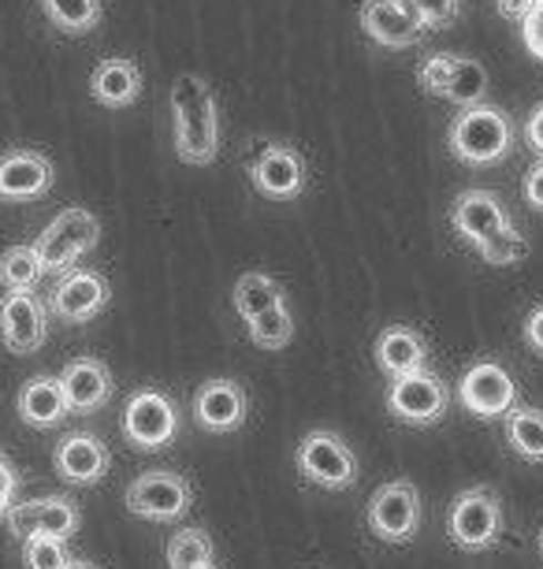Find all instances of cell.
<instances>
[{"label": "cell", "instance_id": "25", "mask_svg": "<svg viewBox=\"0 0 543 569\" xmlns=\"http://www.w3.org/2000/svg\"><path fill=\"white\" fill-rule=\"evenodd\" d=\"M506 443L517 458L532 461V466H543V410L536 406H514L506 417Z\"/></svg>", "mask_w": 543, "mask_h": 569}, {"label": "cell", "instance_id": "4", "mask_svg": "<svg viewBox=\"0 0 543 569\" xmlns=\"http://www.w3.org/2000/svg\"><path fill=\"white\" fill-rule=\"evenodd\" d=\"M499 532H503V507L495 491L484 485L465 488L446 510V536L457 551L481 555L499 543Z\"/></svg>", "mask_w": 543, "mask_h": 569}, {"label": "cell", "instance_id": "31", "mask_svg": "<svg viewBox=\"0 0 543 569\" xmlns=\"http://www.w3.org/2000/svg\"><path fill=\"white\" fill-rule=\"evenodd\" d=\"M68 562H71L68 540H57V536H30V540H23L27 569H63Z\"/></svg>", "mask_w": 543, "mask_h": 569}, {"label": "cell", "instance_id": "33", "mask_svg": "<svg viewBox=\"0 0 543 569\" xmlns=\"http://www.w3.org/2000/svg\"><path fill=\"white\" fill-rule=\"evenodd\" d=\"M406 8L421 23V30H446L454 27L457 12H462V0H406Z\"/></svg>", "mask_w": 543, "mask_h": 569}, {"label": "cell", "instance_id": "9", "mask_svg": "<svg viewBox=\"0 0 543 569\" xmlns=\"http://www.w3.org/2000/svg\"><path fill=\"white\" fill-rule=\"evenodd\" d=\"M123 436L134 450H164L179 436V410L164 391L142 388L123 406Z\"/></svg>", "mask_w": 543, "mask_h": 569}, {"label": "cell", "instance_id": "36", "mask_svg": "<svg viewBox=\"0 0 543 569\" xmlns=\"http://www.w3.org/2000/svg\"><path fill=\"white\" fill-rule=\"evenodd\" d=\"M521 198H525L529 209L543 212V157L525 171V176H521Z\"/></svg>", "mask_w": 543, "mask_h": 569}, {"label": "cell", "instance_id": "2", "mask_svg": "<svg viewBox=\"0 0 543 569\" xmlns=\"http://www.w3.org/2000/svg\"><path fill=\"white\" fill-rule=\"evenodd\" d=\"M446 149L470 168H492L514 149V120L487 101L457 109L451 127H446Z\"/></svg>", "mask_w": 543, "mask_h": 569}, {"label": "cell", "instance_id": "28", "mask_svg": "<svg viewBox=\"0 0 543 569\" xmlns=\"http://www.w3.org/2000/svg\"><path fill=\"white\" fill-rule=\"evenodd\" d=\"M41 276H46V268H41L34 246H8L4 257H0V287H4V295L30 291Z\"/></svg>", "mask_w": 543, "mask_h": 569}, {"label": "cell", "instance_id": "21", "mask_svg": "<svg viewBox=\"0 0 543 569\" xmlns=\"http://www.w3.org/2000/svg\"><path fill=\"white\" fill-rule=\"evenodd\" d=\"M372 358H376L380 372H388L395 380V376L429 369V339L410 325H391L372 342Z\"/></svg>", "mask_w": 543, "mask_h": 569}, {"label": "cell", "instance_id": "42", "mask_svg": "<svg viewBox=\"0 0 543 569\" xmlns=\"http://www.w3.org/2000/svg\"><path fill=\"white\" fill-rule=\"evenodd\" d=\"M194 569H220L217 562H205V566H194Z\"/></svg>", "mask_w": 543, "mask_h": 569}, {"label": "cell", "instance_id": "29", "mask_svg": "<svg viewBox=\"0 0 543 569\" xmlns=\"http://www.w3.org/2000/svg\"><path fill=\"white\" fill-rule=\"evenodd\" d=\"M247 331H250L253 347L283 350V347H291V339H294V317H291V309H286V302L272 306V309H264L261 317L247 320Z\"/></svg>", "mask_w": 543, "mask_h": 569}, {"label": "cell", "instance_id": "35", "mask_svg": "<svg viewBox=\"0 0 543 569\" xmlns=\"http://www.w3.org/2000/svg\"><path fill=\"white\" fill-rule=\"evenodd\" d=\"M521 41L536 60H543V0L529 8V16L521 19Z\"/></svg>", "mask_w": 543, "mask_h": 569}, {"label": "cell", "instance_id": "8", "mask_svg": "<svg viewBox=\"0 0 543 569\" xmlns=\"http://www.w3.org/2000/svg\"><path fill=\"white\" fill-rule=\"evenodd\" d=\"M369 532L383 543H410L421 532V491L413 480H388L372 491L365 510Z\"/></svg>", "mask_w": 543, "mask_h": 569}, {"label": "cell", "instance_id": "34", "mask_svg": "<svg viewBox=\"0 0 543 569\" xmlns=\"http://www.w3.org/2000/svg\"><path fill=\"white\" fill-rule=\"evenodd\" d=\"M451 68H454V57L451 52H435L418 68V82L424 93H432V98H443L446 93V82H451Z\"/></svg>", "mask_w": 543, "mask_h": 569}, {"label": "cell", "instance_id": "17", "mask_svg": "<svg viewBox=\"0 0 543 569\" xmlns=\"http://www.w3.org/2000/svg\"><path fill=\"white\" fill-rule=\"evenodd\" d=\"M506 223H510V212L495 190L473 187V190H465V194H457L451 206V228L470 246H476V250H481L487 239H495Z\"/></svg>", "mask_w": 543, "mask_h": 569}, {"label": "cell", "instance_id": "6", "mask_svg": "<svg viewBox=\"0 0 543 569\" xmlns=\"http://www.w3.org/2000/svg\"><path fill=\"white\" fill-rule=\"evenodd\" d=\"M127 510L142 521H157V525H172L183 521L190 507H194V488L183 472L172 469H149L142 477H134L127 485Z\"/></svg>", "mask_w": 543, "mask_h": 569}, {"label": "cell", "instance_id": "5", "mask_svg": "<svg viewBox=\"0 0 543 569\" xmlns=\"http://www.w3.org/2000/svg\"><path fill=\"white\" fill-rule=\"evenodd\" d=\"M294 466L309 485L324 491H346L358 480V455L343 436L328 432V428H313L309 436H302L294 450Z\"/></svg>", "mask_w": 543, "mask_h": 569}, {"label": "cell", "instance_id": "1", "mask_svg": "<svg viewBox=\"0 0 543 569\" xmlns=\"http://www.w3.org/2000/svg\"><path fill=\"white\" fill-rule=\"evenodd\" d=\"M175 153L190 168H205L220 153V104L201 74H179L172 82Z\"/></svg>", "mask_w": 543, "mask_h": 569}, {"label": "cell", "instance_id": "26", "mask_svg": "<svg viewBox=\"0 0 543 569\" xmlns=\"http://www.w3.org/2000/svg\"><path fill=\"white\" fill-rule=\"evenodd\" d=\"M38 4L60 34H74V38L98 30L101 16H104L101 0H38Z\"/></svg>", "mask_w": 543, "mask_h": 569}, {"label": "cell", "instance_id": "18", "mask_svg": "<svg viewBox=\"0 0 543 569\" xmlns=\"http://www.w3.org/2000/svg\"><path fill=\"white\" fill-rule=\"evenodd\" d=\"M52 160L38 149H8L0 157V201H38L52 190Z\"/></svg>", "mask_w": 543, "mask_h": 569}, {"label": "cell", "instance_id": "19", "mask_svg": "<svg viewBox=\"0 0 543 569\" xmlns=\"http://www.w3.org/2000/svg\"><path fill=\"white\" fill-rule=\"evenodd\" d=\"M361 30L380 49H413L424 38L421 23L413 19L406 0H361Z\"/></svg>", "mask_w": 543, "mask_h": 569}, {"label": "cell", "instance_id": "10", "mask_svg": "<svg viewBox=\"0 0 543 569\" xmlns=\"http://www.w3.org/2000/svg\"><path fill=\"white\" fill-rule=\"evenodd\" d=\"M517 380L510 376L506 365L499 361H476L457 380V406L465 413L481 417V421H495L506 417L517 406Z\"/></svg>", "mask_w": 543, "mask_h": 569}, {"label": "cell", "instance_id": "11", "mask_svg": "<svg viewBox=\"0 0 543 569\" xmlns=\"http://www.w3.org/2000/svg\"><path fill=\"white\" fill-rule=\"evenodd\" d=\"M112 302L109 279L93 268H68L49 291V313L63 325H87Z\"/></svg>", "mask_w": 543, "mask_h": 569}, {"label": "cell", "instance_id": "38", "mask_svg": "<svg viewBox=\"0 0 543 569\" xmlns=\"http://www.w3.org/2000/svg\"><path fill=\"white\" fill-rule=\"evenodd\" d=\"M521 336H525V347L532 353H540L543 358V302L532 306L525 313V325H521Z\"/></svg>", "mask_w": 543, "mask_h": 569}, {"label": "cell", "instance_id": "43", "mask_svg": "<svg viewBox=\"0 0 543 569\" xmlns=\"http://www.w3.org/2000/svg\"><path fill=\"white\" fill-rule=\"evenodd\" d=\"M540 555H543V529H540Z\"/></svg>", "mask_w": 543, "mask_h": 569}, {"label": "cell", "instance_id": "12", "mask_svg": "<svg viewBox=\"0 0 543 569\" xmlns=\"http://www.w3.org/2000/svg\"><path fill=\"white\" fill-rule=\"evenodd\" d=\"M82 525V510L79 502L68 496H41V499H27L16 502L8 510V529L19 543L30 540V536H57V540H71Z\"/></svg>", "mask_w": 543, "mask_h": 569}, {"label": "cell", "instance_id": "37", "mask_svg": "<svg viewBox=\"0 0 543 569\" xmlns=\"http://www.w3.org/2000/svg\"><path fill=\"white\" fill-rule=\"evenodd\" d=\"M16 491H19V472L12 461L0 455V518H8V510L16 507Z\"/></svg>", "mask_w": 543, "mask_h": 569}, {"label": "cell", "instance_id": "15", "mask_svg": "<svg viewBox=\"0 0 543 569\" xmlns=\"http://www.w3.org/2000/svg\"><path fill=\"white\" fill-rule=\"evenodd\" d=\"M52 466H57L60 480H68L74 488H90L109 477L112 450L93 432H68L52 450Z\"/></svg>", "mask_w": 543, "mask_h": 569}, {"label": "cell", "instance_id": "41", "mask_svg": "<svg viewBox=\"0 0 543 569\" xmlns=\"http://www.w3.org/2000/svg\"><path fill=\"white\" fill-rule=\"evenodd\" d=\"M63 569H98V566H90V562H82V558H71V562H68V566H63Z\"/></svg>", "mask_w": 543, "mask_h": 569}, {"label": "cell", "instance_id": "24", "mask_svg": "<svg viewBox=\"0 0 543 569\" xmlns=\"http://www.w3.org/2000/svg\"><path fill=\"white\" fill-rule=\"evenodd\" d=\"M286 302V287L269 272H242L235 279V291H231V306L242 320L261 317L264 309L283 306Z\"/></svg>", "mask_w": 543, "mask_h": 569}, {"label": "cell", "instance_id": "7", "mask_svg": "<svg viewBox=\"0 0 543 569\" xmlns=\"http://www.w3.org/2000/svg\"><path fill=\"white\" fill-rule=\"evenodd\" d=\"M388 410L410 428H429L440 425L446 410H451V388L443 376L432 369H418L406 376H395L388 388Z\"/></svg>", "mask_w": 543, "mask_h": 569}, {"label": "cell", "instance_id": "23", "mask_svg": "<svg viewBox=\"0 0 543 569\" xmlns=\"http://www.w3.org/2000/svg\"><path fill=\"white\" fill-rule=\"evenodd\" d=\"M19 417L30 428H57L68 417L60 376H34L19 388Z\"/></svg>", "mask_w": 543, "mask_h": 569}, {"label": "cell", "instance_id": "27", "mask_svg": "<svg viewBox=\"0 0 543 569\" xmlns=\"http://www.w3.org/2000/svg\"><path fill=\"white\" fill-rule=\"evenodd\" d=\"M487 71L481 60L473 57H454V68H451V82H446V93L443 101L457 104V109H470V104H481L487 98Z\"/></svg>", "mask_w": 543, "mask_h": 569}, {"label": "cell", "instance_id": "3", "mask_svg": "<svg viewBox=\"0 0 543 569\" xmlns=\"http://www.w3.org/2000/svg\"><path fill=\"white\" fill-rule=\"evenodd\" d=\"M98 242H101V220L93 217L90 209L71 206L49 220V228L38 234L34 250L46 272H68V268L79 264Z\"/></svg>", "mask_w": 543, "mask_h": 569}, {"label": "cell", "instance_id": "32", "mask_svg": "<svg viewBox=\"0 0 543 569\" xmlns=\"http://www.w3.org/2000/svg\"><path fill=\"white\" fill-rule=\"evenodd\" d=\"M525 253H529V239L514 228V223H506V228L499 231L495 239H487L481 246V257H484L487 264H495V268L525 261Z\"/></svg>", "mask_w": 543, "mask_h": 569}, {"label": "cell", "instance_id": "40", "mask_svg": "<svg viewBox=\"0 0 543 569\" xmlns=\"http://www.w3.org/2000/svg\"><path fill=\"white\" fill-rule=\"evenodd\" d=\"M536 4V0H495V8H499V16L503 19H514V23H521V19L529 16V8Z\"/></svg>", "mask_w": 543, "mask_h": 569}, {"label": "cell", "instance_id": "14", "mask_svg": "<svg viewBox=\"0 0 543 569\" xmlns=\"http://www.w3.org/2000/svg\"><path fill=\"white\" fill-rule=\"evenodd\" d=\"M250 417V395L242 388L239 380H205L194 395V421L198 428L205 432H217V436H228V432H239Z\"/></svg>", "mask_w": 543, "mask_h": 569}, {"label": "cell", "instance_id": "16", "mask_svg": "<svg viewBox=\"0 0 543 569\" xmlns=\"http://www.w3.org/2000/svg\"><path fill=\"white\" fill-rule=\"evenodd\" d=\"M49 336V306L30 291L0 298V339L12 353H34Z\"/></svg>", "mask_w": 543, "mask_h": 569}, {"label": "cell", "instance_id": "30", "mask_svg": "<svg viewBox=\"0 0 543 569\" xmlns=\"http://www.w3.org/2000/svg\"><path fill=\"white\" fill-rule=\"evenodd\" d=\"M205 562H212V536L205 529L187 525L168 540V569H194Z\"/></svg>", "mask_w": 543, "mask_h": 569}, {"label": "cell", "instance_id": "39", "mask_svg": "<svg viewBox=\"0 0 543 569\" xmlns=\"http://www.w3.org/2000/svg\"><path fill=\"white\" fill-rule=\"evenodd\" d=\"M521 131H525V142H529L532 153L543 157V101L525 116V127H521Z\"/></svg>", "mask_w": 543, "mask_h": 569}, {"label": "cell", "instance_id": "22", "mask_svg": "<svg viewBox=\"0 0 543 569\" xmlns=\"http://www.w3.org/2000/svg\"><path fill=\"white\" fill-rule=\"evenodd\" d=\"M90 93L104 109H131L142 98V68L127 57L101 60L90 74Z\"/></svg>", "mask_w": 543, "mask_h": 569}, {"label": "cell", "instance_id": "13", "mask_svg": "<svg viewBox=\"0 0 543 569\" xmlns=\"http://www.w3.org/2000/svg\"><path fill=\"white\" fill-rule=\"evenodd\" d=\"M250 182L258 194L272 198V201H294L305 194L309 168L294 146L275 142L269 149H261V157L250 164Z\"/></svg>", "mask_w": 543, "mask_h": 569}, {"label": "cell", "instance_id": "20", "mask_svg": "<svg viewBox=\"0 0 543 569\" xmlns=\"http://www.w3.org/2000/svg\"><path fill=\"white\" fill-rule=\"evenodd\" d=\"M60 388H63V402H68V413L87 417V413H98L109 406L112 372H109V365L98 358H74L63 365Z\"/></svg>", "mask_w": 543, "mask_h": 569}]
</instances>
